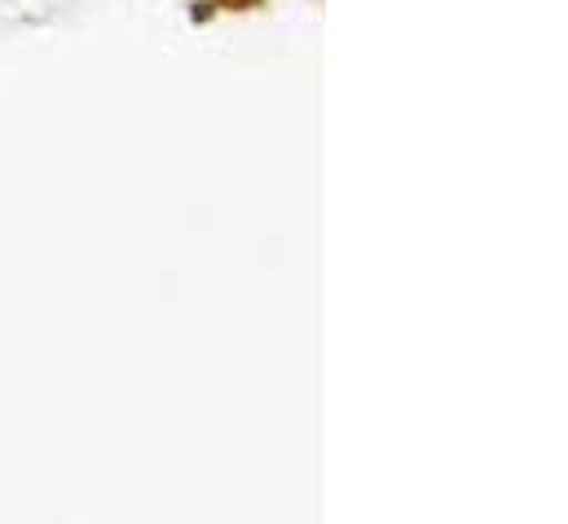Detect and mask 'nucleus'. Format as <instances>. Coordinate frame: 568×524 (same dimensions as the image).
Wrapping results in <instances>:
<instances>
[]
</instances>
